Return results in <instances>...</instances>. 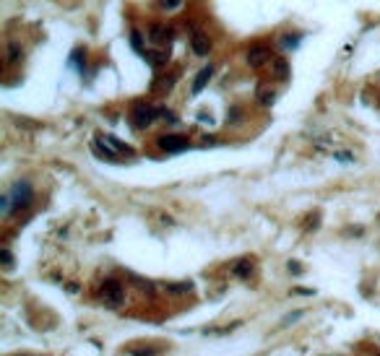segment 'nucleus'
<instances>
[{
    "instance_id": "1",
    "label": "nucleus",
    "mask_w": 380,
    "mask_h": 356,
    "mask_svg": "<svg viewBox=\"0 0 380 356\" xmlns=\"http://www.w3.org/2000/svg\"><path fill=\"white\" fill-rule=\"evenodd\" d=\"M157 117H159V107H151L146 102L133 104V110H130V120H133L135 128H148Z\"/></svg>"
},
{
    "instance_id": "2",
    "label": "nucleus",
    "mask_w": 380,
    "mask_h": 356,
    "mask_svg": "<svg viewBox=\"0 0 380 356\" xmlns=\"http://www.w3.org/2000/svg\"><path fill=\"white\" fill-rule=\"evenodd\" d=\"M8 195H11V213H13V211H21V208H26L29 203H32L34 190H32L29 182H16Z\"/></svg>"
},
{
    "instance_id": "3",
    "label": "nucleus",
    "mask_w": 380,
    "mask_h": 356,
    "mask_svg": "<svg viewBox=\"0 0 380 356\" xmlns=\"http://www.w3.org/2000/svg\"><path fill=\"white\" fill-rule=\"evenodd\" d=\"M102 299L110 307H120L125 299V286L120 281H115V278H107V281L102 284Z\"/></svg>"
},
{
    "instance_id": "4",
    "label": "nucleus",
    "mask_w": 380,
    "mask_h": 356,
    "mask_svg": "<svg viewBox=\"0 0 380 356\" xmlns=\"http://www.w3.org/2000/svg\"><path fill=\"white\" fill-rule=\"evenodd\" d=\"M159 148L167 151V153H180V151H188V138L185 135H162L159 138Z\"/></svg>"
},
{
    "instance_id": "5",
    "label": "nucleus",
    "mask_w": 380,
    "mask_h": 356,
    "mask_svg": "<svg viewBox=\"0 0 380 356\" xmlns=\"http://www.w3.org/2000/svg\"><path fill=\"white\" fill-rule=\"evenodd\" d=\"M190 47H193V52L195 55H208L211 52V39L203 34V32H193V37H190Z\"/></svg>"
},
{
    "instance_id": "6",
    "label": "nucleus",
    "mask_w": 380,
    "mask_h": 356,
    "mask_svg": "<svg viewBox=\"0 0 380 356\" xmlns=\"http://www.w3.org/2000/svg\"><path fill=\"white\" fill-rule=\"evenodd\" d=\"M214 65H206V68H201L198 70V75H195V81H193V94H201V91L206 88V83L214 78Z\"/></svg>"
},
{
    "instance_id": "7",
    "label": "nucleus",
    "mask_w": 380,
    "mask_h": 356,
    "mask_svg": "<svg viewBox=\"0 0 380 356\" xmlns=\"http://www.w3.org/2000/svg\"><path fill=\"white\" fill-rule=\"evenodd\" d=\"M268 57H271L268 47H263V44H258V47H250V52H248V63L258 68V65H263Z\"/></svg>"
},
{
    "instance_id": "8",
    "label": "nucleus",
    "mask_w": 380,
    "mask_h": 356,
    "mask_svg": "<svg viewBox=\"0 0 380 356\" xmlns=\"http://www.w3.org/2000/svg\"><path fill=\"white\" fill-rule=\"evenodd\" d=\"M99 141L107 143L115 153H125V156H133V148H130L128 143H123V141H117V138H112V135H99Z\"/></svg>"
},
{
    "instance_id": "9",
    "label": "nucleus",
    "mask_w": 380,
    "mask_h": 356,
    "mask_svg": "<svg viewBox=\"0 0 380 356\" xmlns=\"http://www.w3.org/2000/svg\"><path fill=\"white\" fill-rule=\"evenodd\" d=\"M151 39H154V42H167V39H172V26H164V24H154V26H151Z\"/></svg>"
},
{
    "instance_id": "10",
    "label": "nucleus",
    "mask_w": 380,
    "mask_h": 356,
    "mask_svg": "<svg viewBox=\"0 0 380 356\" xmlns=\"http://www.w3.org/2000/svg\"><path fill=\"white\" fill-rule=\"evenodd\" d=\"M232 273H235L237 278H250V273H253V262H250L248 257L237 260V262H235V268H232Z\"/></svg>"
},
{
    "instance_id": "11",
    "label": "nucleus",
    "mask_w": 380,
    "mask_h": 356,
    "mask_svg": "<svg viewBox=\"0 0 380 356\" xmlns=\"http://www.w3.org/2000/svg\"><path fill=\"white\" fill-rule=\"evenodd\" d=\"M299 39L302 37H292V34H286V37H281V50H297V44H299Z\"/></svg>"
},
{
    "instance_id": "12",
    "label": "nucleus",
    "mask_w": 380,
    "mask_h": 356,
    "mask_svg": "<svg viewBox=\"0 0 380 356\" xmlns=\"http://www.w3.org/2000/svg\"><path fill=\"white\" fill-rule=\"evenodd\" d=\"M182 6V0H159V8H164V11H177Z\"/></svg>"
},
{
    "instance_id": "13",
    "label": "nucleus",
    "mask_w": 380,
    "mask_h": 356,
    "mask_svg": "<svg viewBox=\"0 0 380 356\" xmlns=\"http://www.w3.org/2000/svg\"><path fill=\"white\" fill-rule=\"evenodd\" d=\"M167 291H172V294H185V291H190V284H170V286H167Z\"/></svg>"
},
{
    "instance_id": "14",
    "label": "nucleus",
    "mask_w": 380,
    "mask_h": 356,
    "mask_svg": "<svg viewBox=\"0 0 380 356\" xmlns=\"http://www.w3.org/2000/svg\"><path fill=\"white\" fill-rule=\"evenodd\" d=\"M276 75L279 78H286V75H289V65H286L284 60H276Z\"/></svg>"
},
{
    "instance_id": "15",
    "label": "nucleus",
    "mask_w": 380,
    "mask_h": 356,
    "mask_svg": "<svg viewBox=\"0 0 380 356\" xmlns=\"http://www.w3.org/2000/svg\"><path fill=\"white\" fill-rule=\"evenodd\" d=\"M19 55H21V47H19V44H8V60H11V63H16Z\"/></svg>"
},
{
    "instance_id": "16",
    "label": "nucleus",
    "mask_w": 380,
    "mask_h": 356,
    "mask_svg": "<svg viewBox=\"0 0 380 356\" xmlns=\"http://www.w3.org/2000/svg\"><path fill=\"white\" fill-rule=\"evenodd\" d=\"M273 99H276V94H273V91H261V104H263V107L273 104Z\"/></svg>"
},
{
    "instance_id": "17",
    "label": "nucleus",
    "mask_w": 380,
    "mask_h": 356,
    "mask_svg": "<svg viewBox=\"0 0 380 356\" xmlns=\"http://www.w3.org/2000/svg\"><path fill=\"white\" fill-rule=\"evenodd\" d=\"M130 42H133V47L138 50V52H143V44H141V34H138V32L130 34Z\"/></svg>"
},
{
    "instance_id": "18",
    "label": "nucleus",
    "mask_w": 380,
    "mask_h": 356,
    "mask_svg": "<svg viewBox=\"0 0 380 356\" xmlns=\"http://www.w3.org/2000/svg\"><path fill=\"white\" fill-rule=\"evenodd\" d=\"M0 260H3V265H6V268H11V265H13V255H11L8 250L0 252Z\"/></svg>"
},
{
    "instance_id": "19",
    "label": "nucleus",
    "mask_w": 380,
    "mask_h": 356,
    "mask_svg": "<svg viewBox=\"0 0 380 356\" xmlns=\"http://www.w3.org/2000/svg\"><path fill=\"white\" fill-rule=\"evenodd\" d=\"M302 317V312H294V315H286L284 320H281V325H289V322H294V320H299Z\"/></svg>"
},
{
    "instance_id": "20",
    "label": "nucleus",
    "mask_w": 380,
    "mask_h": 356,
    "mask_svg": "<svg viewBox=\"0 0 380 356\" xmlns=\"http://www.w3.org/2000/svg\"><path fill=\"white\" fill-rule=\"evenodd\" d=\"M339 161H352V153H336Z\"/></svg>"
},
{
    "instance_id": "21",
    "label": "nucleus",
    "mask_w": 380,
    "mask_h": 356,
    "mask_svg": "<svg viewBox=\"0 0 380 356\" xmlns=\"http://www.w3.org/2000/svg\"><path fill=\"white\" fill-rule=\"evenodd\" d=\"M289 271H292V273H299L302 265H299V262H289Z\"/></svg>"
},
{
    "instance_id": "22",
    "label": "nucleus",
    "mask_w": 380,
    "mask_h": 356,
    "mask_svg": "<svg viewBox=\"0 0 380 356\" xmlns=\"http://www.w3.org/2000/svg\"><path fill=\"white\" fill-rule=\"evenodd\" d=\"M133 356H157V353H151V351H146V353L143 351H133Z\"/></svg>"
}]
</instances>
